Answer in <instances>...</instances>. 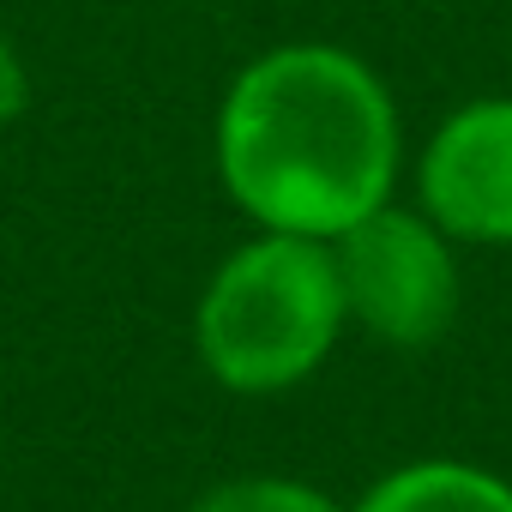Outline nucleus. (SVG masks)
Returning a JSON list of instances; mask_svg holds the SVG:
<instances>
[{
	"mask_svg": "<svg viewBox=\"0 0 512 512\" xmlns=\"http://www.w3.org/2000/svg\"><path fill=\"white\" fill-rule=\"evenodd\" d=\"M217 157L229 193L260 223L332 241L386 205L398 121L362 61L338 49H278L235 79Z\"/></svg>",
	"mask_w": 512,
	"mask_h": 512,
	"instance_id": "f257e3e1",
	"label": "nucleus"
},
{
	"mask_svg": "<svg viewBox=\"0 0 512 512\" xmlns=\"http://www.w3.org/2000/svg\"><path fill=\"white\" fill-rule=\"evenodd\" d=\"M344 290L332 253L308 235H266L241 247L199 302V350L235 392L296 386L338 338Z\"/></svg>",
	"mask_w": 512,
	"mask_h": 512,
	"instance_id": "f03ea898",
	"label": "nucleus"
},
{
	"mask_svg": "<svg viewBox=\"0 0 512 512\" xmlns=\"http://www.w3.org/2000/svg\"><path fill=\"white\" fill-rule=\"evenodd\" d=\"M332 241H338L332 266H338L344 308L368 332H380L392 344H434L452 326L458 272H452L446 241L422 217L380 205Z\"/></svg>",
	"mask_w": 512,
	"mask_h": 512,
	"instance_id": "7ed1b4c3",
	"label": "nucleus"
},
{
	"mask_svg": "<svg viewBox=\"0 0 512 512\" xmlns=\"http://www.w3.org/2000/svg\"><path fill=\"white\" fill-rule=\"evenodd\" d=\"M428 211L470 241H512V97L476 103L440 127L422 157Z\"/></svg>",
	"mask_w": 512,
	"mask_h": 512,
	"instance_id": "20e7f679",
	"label": "nucleus"
},
{
	"mask_svg": "<svg viewBox=\"0 0 512 512\" xmlns=\"http://www.w3.org/2000/svg\"><path fill=\"white\" fill-rule=\"evenodd\" d=\"M356 512H512V488L470 464H416L386 476Z\"/></svg>",
	"mask_w": 512,
	"mask_h": 512,
	"instance_id": "39448f33",
	"label": "nucleus"
},
{
	"mask_svg": "<svg viewBox=\"0 0 512 512\" xmlns=\"http://www.w3.org/2000/svg\"><path fill=\"white\" fill-rule=\"evenodd\" d=\"M193 512H338L326 494L302 488V482H272V476H253V482H223L211 488Z\"/></svg>",
	"mask_w": 512,
	"mask_h": 512,
	"instance_id": "423d86ee",
	"label": "nucleus"
},
{
	"mask_svg": "<svg viewBox=\"0 0 512 512\" xmlns=\"http://www.w3.org/2000/svg\"><path fill=\"white\" fill-rule=\"evenodd\" d=\"M19 109H25V67H19L13 43L0 37V121H13Z\"/></svg>",
	"mask_w": 512,
	"mask_h": 512,
	"instance_id": "0eeeda50",
	"label": "nucleus"
}]
</instances>
